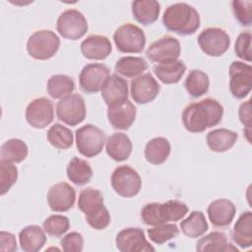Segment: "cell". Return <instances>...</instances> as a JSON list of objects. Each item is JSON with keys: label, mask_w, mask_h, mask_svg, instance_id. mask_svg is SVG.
Segmentation results:
<instances>
[{"label": "cell", "mask_w": 252, "mask_h": 252, "mask_svg": "<svg viewBox=\"0 0 252 252\" xmlns=\"http://www.w3.org/2000/svg\"><path fill=\"white\" fill-rule=\"evenodd\" d=\"M223 107L215 98H204L187 105L182 112L185 129L191 133H200L218 125L222 118Z\"/></svg>", "instance_id": "cell-1"}, {"label": "cell", "mask_w": 252, "mask_h": 252, "mask_svg": "<svg viewBox=\"0 0 252 252\" xmlns=\"http://www.w3.org/2000/svg\"><path fill=\"white\" fill-rule=\"evenodd\" d=\"M200 15L191 5L180 2L169 5L162 16L163 26L180 35H190L200 28Z\"/></svg>", "instance_id": "cell-2"}, {"label": "cell", "mask_w": 252, "mask_h": 252, "mask_svg": "<svg viewBox=\"0 0 252 252\" xmlns=\"http://www.w3.org/2000/svg\"><path fill=\"white\" fill-rule=\"evenodd\" d=\"M60 46L58 35L50 30L34 32L27 41V51L36 60H47L55 55Z\"/></svg>", "instance_id": "cell-3"}, {"label": "cell", "mask_w": 252, "mask_h": 252, "mask_svg": "<svg viewBox=\"0 0 252 252\" xmlns=\"http://www.w3.org/2000/svg\"><path fill=\"white\" fill-rule=\"evenodd\" d=\"M76 146L81 155L94 158L99 155L105 143V134L93 124H86L76 130Z\"/></svg>", "instance_id": "cell-4"}, {"label": "cell", "mask_w": 252, "mask_h": 252, "mask_svg": "<svg viewBox=\"0 0 252 252\" xmlns=\"http://www.w3.org/2000/svg\"><path fill=\"white\" fill-rule=\"evenodd\" d=\"M117 49L123 53H140L146 45V35L141 28L134 24H123L113 33Z\"/></svg>", "instance_id": "cell-5"}, {"label": "cell", "mask_w": 252, "mask_h": 252, "mask_svg": "<svg viewBox=\"0 0 252 252\" xmlns=\"http://www.w3.org/2000/svg\"><path fill=\"white\" fill-rule=\"evenodd\" d=\"M111 186L121 197L131 198L140 192L142 180L134 168L129 165H120L112 172Z\"/></svg>", "instance_id": "cell-6"}, {"label": "cell", "mask_w": 252, "mask_h": 252, "mask_svg": "<svg viewBox=\"0 0 252 252\" xmlns=\"http://www.w3.org/2000/svg\"><path fill=\"white\" fill-rule=\"evenodd\" d=\"M56 29L64 38L77 40L86 34L89 26L83 13L76 9H68L58 17Z\"/></svg>", "instance_id": "cell-7"}, {"label": "cell", "mask_w": 252, "mask_h": 252, "mask_svg": "<svg viewBox=\"0 0 252 252\" xmlns=\"http://www.w3.org/2000/svg\"><path fill=\"white\" fill-rule=\"evenodd\" d=\"M86 104L79 94H71L62 97L56 104V115L59 120L69 126L82 123L86 118Z\"/></svg>", "instance_id": "cell-8"}, {"label": "cell", "mask_w": 252, "mask_h": 252, "mask_svg": "<svg viewBox=\"0 0 252 252\" xmlns=\"http://www.w3.org/2000/svg\"><path fill=\"white\" fill-rule=\"evenodd\" d=\"M197 41L202 51L213 57L224 54L230 45V38L227 32L216 27L207 28L202 31L198 35Z\"/></svg>", "instance_id": "cell-9"}, {"label": "cell", "mask_w": 252, "mask_h": 252, "mask_svg": "<svg viewBox=\"0 0 252 252\" xmlns=\"http://www.w3.org/2000/svg\"><path fill=\"white\" fill-rule=\"evenodd\" d=\"M229 90L236 98H244L252 87V67L241 61H233L229 66Z\"/></svg>", "instance_id": "cell-10"}, {"label": "cell", "mask_w": 252, "mask_h": 252, "mask_svg": "<svg viewBox=\"0 0 252 252\" xmlns=\"http://www.w3.org/2000/svg\"><path fill=\"white\" fill-rule=\"evenodd\" d=\"M110 77L108 67L101 63L87 64L79 75V84L82 91L88 94L97 93Z\"/></svg>", "instance_id": "cell-11"}, {"label": "cell", "mask_w": 252, "mask_h": 252, "mask_svg": "<svg viewBox=\"0 0 252 252\" xmlns=\"http://www.w3.org/2000/svg\"><path fill=\"white\" fill-rule=\"evenodd\" d=\"M181 47L177 38L171 35H164L153 42L146 51V56L158 64L177 60Z\"/></svg>", "instance_id": "cell-12"}, {"label": "cell", "mask_w": 252, "mask_h": 252, "mask_svg": "<svg viewBox=\"0 0 252 252\" xmlns=\"http://www.w3.org/2000/svg\"><path fill=\"white\" fill-rule=\"evenodd\" d=\"M26 120L35 129H43L54 118V109L51 100L46 97H37L32 100L26 108Z\"/></svg>", "instance_id": "cell-13"}, {"label": "cell", "mask_w": 252, "mask_h": 252, "mask_svg": "<svg viewBox=\"0 0 252 252\" xmlns=\"http://www.w3.org/2000/svg\"><path fill=\"white\" fill-rule=\"evenodd\" d=\"M116 248L121 252H150L155 248L148 242L143 229L127 227L118 232L115 238Z\"/></svg>", "instance_id": "cell-14"}, {"label": "cell", "mask_w": 252, "mask_h": 252, "mask_svg": "<svg viewBox=\"0 0 252 252\" xmlns=\"http://www.w3.org/2000/svg\"><path fill=\"white\" fill-rule=\"evenodd\" d=\"M160 87L151 73L142 74L131 81L130 94L135 102L147 104L158 94Z\"/></svg>", "instance_id": "cell-15"}, {"label": "cell", "mask_w": 252, "mask_h": 252, "mask_svg": "<svg viewBox=\"0 0 252 252\" xmlns=\"http://www.w3.org/2000/svg\"><path fill=\"white\" fill-rule=\"evenodd\" d=\"M76 191L66 182L52 185L47 192V203L53 212L69 211L75 203Z\"/></svg>", "instance_id": "cell-16"}, {"label": "cell", "mask_w": 252, "mask_h": 252, "mask_svg": "<svg viewBox=\"0 0 252 252\" xmlns=\"http://www.w3.org/2000/svg\"><path fill=\"white\" fill-rule=\"evenodd\" d=\"M136 106L126 99L120 103L108 106L107 118L111 126L118 130H127L136 118Z\"/></svg>", "instance_id": "cell-17"}, {"label": "cell", "mask_w": 252, "mask_h": 252, "mask_svg": "<svg viewBox=\"0 0 252 252\" xmlns=\"http://www.w3.org/2000/svg\"><path fill=\"white\" fill-rule=\"evenodd\" d=\"M207 212L213 225L225 227L233 220L236 208L228 199H217L209 205Z\"/></svg>", "instance_id": "cell-18"}, {"label": "cell", "mask_w": 252, "mask_h": 252, "mask_svg": "<svg viewBox=\"0 0 252 252\" xmlns=\"http://www.w3.org/2000/svg\"><path fill=\"white\" fill-rule=\"evenodd\" d=\"M81 52L91 60H103L112 51L110 40L100 34H92L81 43Z\"/></svg>", "instance_id": "cell-19"}, {"label": "cell", "mask_w": 252, "mask_h": 252, "mask_svg": "<svg viewBox=\"0 0 252 252\" xmlns=\"http://www.w3.org/2000/svg\"><path fill=\"white\" fill-rule=\"evenodd\" d=\"M101 97L107 106L128 99V84L117 74L111 75L101 89Z\"/></svg>", "instance_id": "cell-20"}, {"label": "cell", "mask_w": 252, "mask_h": 252, "mask_svg": "<svg viewBox=\"0 0 252 252\" xmlns=\"http://www.w3.org/2000/svg\"><path fill=\"white\" fill-rule=\"evenodd\" d=\"M132 142L124 133H114L107 138L105 150L107 155L115 161L126 160L132 153Z\"/></svg>", "instance_id": "cell-21"}, {"label": "cell", "mask_w": 252, "mask_h": 252, "mask_svg": "<svg viewBox=\"0 0 252 252\" xmlns=\"http://www.w3.org/2000/svg\"><path fill=\"white\" fill-rule=\"evenodd\" d=\"M19 241L22 250L26 252H37L46 242L45 231L38 225H28L20 231Z\"/></svg>", "instance_id": "cell-22"}, {"label": "cell", "mask_w": 252, "mask_h": 252, "mask_svg": "<svg viewBox=\"0 0 252 252\" xmlns=\"http://www.w3.org/2000/svg\"><path fill=\"white\" fill-rule=\"evenodd\" d=\"M238 138L234 131L220 128L210 131L207 134L206 141L209 149L215 153H224L231 149Z\"/></svg>", "instance_id": "cell-23"}, {"label": "cell", "mask_w": 252, "mask_h": 252, "mask_svg": "<svg viewBox=\"0 0 252 252\" xmlns=\"http://www.w3.org/2000/svg\"><path fill=\"white\" fill-rule=\"evenodd\" d=\"M196 250L198 252L238 251L236 247L227 241L226 235L220 231H212L200 238L196 244Z\"/></svg>", "instance_id": "cell-24"}, {"label": "cell", "mask_w": 252, "mask_h": 252, "mask_svg": "<svg viewBox=\"0 0 252 252\" xmlns=\"http://www.w3.org/2000/svg\"><path fill=\"white\" fill-rule=\"evenodd\" d=\"M160 12V5L155 0H138L132 2V14L137 22L144 26L155 23Z\"/></svg>", "instance_id": "cell-25"}, {"label": "cell", "mask_w": 252, "mask_h": 252, "mask_svg": "<svg viewBox=\"0 0 252 252\" xmlns=\"http://www.w3.org/2000/svg\"><path fill=\"white\" fill-rule=\"evenodd\" d=\"M232 240L241 248H249L252 245V213H242L234 223Z\"/></svg>", "instance_id": "cell-26"}, {"label": "cell", "mask_w": 252, "mask_h": 252, "mask_svg": "<svg viewBox=\"0 0 252 252\" xmlns=\"http://www.w3.org/2000/svg\"><path fill=\"white\" fill-rule=\"evenodd\" d=\"M186 66L181 60H174L158 64L154 67V73L163 84H176L183 77Z\"/></svg>", "instance_id": "cell-27"}, {"label": "cell", "mask_w": 252, "mask_h": 252, "mask_svg": "<svg viewBox=\"0 0 252 252\" xmlns=\"http://www.w3.org/2000/svg\"><path fill=\"white\" fill-rule=\"evenodd\" d=\"M170 143L164 137H156L150 140L145 147V158L153 164L163 163L170 155Z\"/></svg>", "instance_id": "cell-28"}, {"label": "cell", "mask_w": 252, "mask_h": 252, "mask_svg": "<svg viewBox=\"0 0 252 252\" xmlns=\"http://www.w3.org/2000/svg\"><path fill=\"white\" fill-rule=\"evenodd\" d=\"M66 173L68 179L79 186L89 183L93 177V169L90 163L77 157H74L69 161Z\"/></svg>", "instance_id": "cell-29"}, {"label": "cell", "mask_w": 252, "mask_h": 252, "mask_svg": "<svg viewBox=\"0 0 252 252\" xmlns=\"http://www.w3.org/2000/svg\"><path fill=\"white\" fill-rule=\"evenodd\" d=\"M181 231L190 238H197L203 235L209 228L204 214L201 211H193L180 223Z\"/></svg>", "instance_id": "cell-30"}, {"label": "cell", "mask_w": 252, "mask_h": 252, "mask_svg": "<svg viewBox=\"0 0 252 252\" xmlns=\"http://www.w3.org/2000/svg\"><path fill=\"white\" fill-rule=\"evenodd\" d=\"M46 90L52 98L61 99L74 92L75 83L71 77L63 74H57L48 79Z\"/></svg>", "instance_id": "cell-31"}, {"label": "cell", "mask_w": 252, "mask_h": 252, "mask_svg": "<svg viewBox=\"0 0 252 252\" xmlns=\"http://www.w3.org/2000/svg\"><path fill=\"white\" fill-rule=\"evenodd\" d=\"M148 68L146 60L137 56H124L117 60L114 69L116 73L127 77L134 78L138 75H142Z\"/></svg>", "instance_id": "cell-32"}, {"label": "cell", "mask_w": 252, "mask_h": 252, "mask_svg": "<svg viewBox=\"0 0 252 252\" xmlns=\"http://www.w3.org/2000/svg\"><path fill=\"white\" fill-rule=\"evenodd\" d=\"M103 207L102 193L93 187H88L80 192L78 208L87 216L91 215Z\"/></svg>", "instance_id": "cell-33"}, {"label": "cell", "mask_w": 252, "mask_h": 252, "mask_svg": "<svg viewBox=\"0 0 252 252\" xmlns=\"http://www.w3.org/2000/svg\"><path fill=\"white\" fill-rule=\"evenodd\" d=\"M29 148L27 144L20 139H10L6 141L0 150L1 159L10 162H22L28 156Z\"/></svg>", "instance_id": "cell-34"}, {"label": "cell", "mask_w": 252, "mask_h": 252, "mask_svg": "<svg viewBox=\"0 0 252 252\" xmlns=\"http://www.w3.org/2000/svg\"><path fill=\"white\" fill-rule=\"evenodd\" d=\"M210 86L208 75L201 70H192L187 75L184 87L192 97H200L205 94Z\"/></svg>", "instance_id": "cell-35"}, {"label": "cell", "mask_w": 252, "mask_h": 252, "mask_svg": "<svg viewBox=\"0 0 252 252\" xmlns=\"http://www.w3.org/2000/svg\"><path fill=\"white\" fill-rule=\"evenodd\" d=\"M188 212V207L183 202L169 200L165 203H158V214L162 223L182 220Z\"/></svg>", "instance_id": "cell-36"}, {"label": "cell", "mask_w": 252, "mask_h": 252, "mask_svg": "<svg viewBox=\"0 0 252 252\" xmlns=\"http://www.w3.org/2000/svg\"><path fill=\"white\" fill-rule=\"evenodd\" d=\"M47 141L56 149L67 150L73 145V133L66 126L55 123L47 131Z\"/></svg>", "instance_id": "cell-37"}, {"label": "cell", "mask_w": 252, "mask_h": 252, "mask_svg": "<svg viewBox=\"0 0 252 252\" xmlns=\"http://www.w3.org/2000/svg\"><path fill=\"white\" fill-rule=\"evenodd\" d=\"M149 238L156 244L164 242L176 237L179 234V228L174 223H162L147 230Z\"/></svg>", "instance_id": "cell-38"}, {"label": "cell", "mask_w": 252, "mask_h": 252, "mask_svg": "<svg viewBox=\"0 0 252 252\" xmlns=\"http://www.w3.org/2000/svg\"><path fill=\"white\" fill-rule=\"evenodd\" d=\"M44 231L53 237H59L70 227L69 219L62 215H51L42 223Z\"/></svg>", "instance_id": "cell-39"}, {"label": "cell", "mask_w": 252, "mask_h": 252, "mask_svg": "<svg viewBox=\"0 0 252 252\" xmlns=\"http://www.w3.org/2000/svg\"><path fill=\"white\" fill-rule=\"evenodd\" d=\"M18 179V168L13 162L1 159L0 160V181L1 194L5 195Z\"/></svg>", "instance_id": "cell-40"}, {"label": "cell", "mask_w": 252, "mask_h": 252, "mask_svg": "<svg viewBox=\"0 0 252 252\" xmlns=\"http://www.w3.org/2000/svg\"><path fill=\"white\" fill-rule=\"evenodd\" d=\"M232 10L235 19L244 27H250L252 23V1H233Z\"/></svg>", "instance_id": "cell-41"}, {"label": "cell", "mask_w": 252, "mask_h": 252, "mask_svg": "<svg viewBox=\"0 0 252 252\" xmlns=\"http://www.w3.org/2000/svg\"><path fill=\"white\" fill-rule=\"evenodd\" d=\"M234 51L237 57L247 62H251V32H241L235 41Z\"/></svg>", "instance_id": "cell-42"}, {"label": "cell", "mask_w": 252, "mask_h": 252, "mask_svg": "<svg viewBox=\"0 0 252 252\" xmlns=\"http://www.w3.org/2000/svg\"><path fill=\"white\" fill-rule=\"evenodd\" d=\"M86 221L89 225L96 230L104 229L110 223V214L108 210L103 206L98 211L86 216Z\"/></svg>", "instance_id": "cell-43"}, {"label": "cell", "mask_w": 252, "mask_h": 252, "mask_svg": "<svg viewBox=\"0 0 252 252\" xmlns=\"http://www.w3.org/2000/svg\"><path fill=\"white\" fill-rule=\"evenodd\" d=\"M60 244L62 249L66 252H81L84 247V238L81 233L72 231L61 239Z\"/></svg>", "instance_id": "cell-44"}, {"label": "cell", "mask_w": 252, "mask_h": 252, "mask_svg": "<svg viewBox=\"0 0 252 252\" xmlns=\"http://www.w3.org/2000/svg\"><path fill=\"white\" fill-rule=\"evenodd\" d=\"M238 116L240 122L244 125L245 130L244 133L249 143H251L250 139V132H251V100L248 99L247 101L240 104L238 109Z\"/></svg>", "instance_id": "cell-45"}, {"label": "cell", "mask_w": 252, "mask_h": 252, "mask_svg": "<svg viewBox=\"0 0 252 252\" xmlns=\"http://www.w3.org/2000/svg\"><path fill=\"white\" fill-rule=\"evenodd\" d=\"M18 249L16 237L13 233L7 231L0 232V251L13 252Z\"/></svg>", "instance_id": "cell-46"}]
</instances>
